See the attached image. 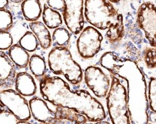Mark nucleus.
<instances>
[{
	"instance_id": "obj_9",
	"label": "nucleus",
	"mask_w": 156,
	"mask_h": 124,
	"mask_svg": "<svg viewBox=\"0 0 156 124\" xmlns=\"http://www.w3.org/2000/svg\"><path fill=\"white\" fill-rule=\"evenodd\" d=\"M66 7L63 12L65 23L72 33L77 35L83 30L84 25L82 0H65Z\"/></svg>"
},
{
	"instance_id": "obj_5",
	"label": "nucleus",
	"mask_w": 156,
	"mask_h": 124,
	"mask_svg": "<svg viewBox=\"0 0 156 124\" xmlns=\"http://www.w3.org/2000/svg\"><path fill=\"white\" fill-rule=\"evenodd\" d=\"M1 105L14 114L19 121H27L31 118L29 102L24 96L12 89L0 93Z\"/></svg>"
},
{
	"instance_id": "obj_23",
	"label": "nucleus",
	"mask_w": 156,
	"mask_h": 124,
	"mask_svg": "<svg viewBox=\"0 0 156 124\" xmlns=\"http://www.w3.org/2000/svg\"><path fill=\"white\" fill-rule=\"evenodd\" d=\"M145 63L149 69H156V48H147L144 51Z\"/></svg>"
},
{
	"instance_id": "obj_21",
	"label": "nucleus",
	"mask_w": 156,
	"mask_h": 124,
	"mask_svg": "<svg viewBox=\"0 0 156 124\" xmlns=\"http://www.w3.org/2000/svg\"><path fill=\"white\" fill-rule=\"evenodd\" d=\"M148 100L151 111L156 114V76L151 77L148 84Z\"/></svg>"
},
{
	"instance_id": "obj_19",
	"label": "nucleus",
	"mask_w": 156,
	"mask_h": 124,
	"mask_svg": "<svg viewBox=\"0 0 156 124\" xmlns=\"http://www.w3.org/2000/svg\"><path fill=\"white\" fill-rule=\"evenodd\" d=\"M19 44L26 51L34 52L40 44L35 35L32 32L27 31L19 40Z\"/></svg>"
},
{
	"instance_id": "obj_27",
	"label": "nucleus",
	"mask_w": 156,
	"mask_h": 124,
	"mask_svg": "<svg viewBox=\"0 0 156 124\" xmlns=\"http://www.w3.org/2000/svg\"><path fill=\"white\" fill-rule=\"evenodd\" d=\"M17 124H33L26 121H19Z\"/></svg>"
},
{
	"instance_id": "obj_24",
	"label": "nucleus",
	"mask_w": 156,
	"mask_h": 124,
	"mask_svg": "<svg viewBox=\"0 0 156 124\" xmlns=\"http://www.w3.org/2000/svg\"><path fill=\"white\" fill-rule=\"evenodd\" d=\"M13 39L11 34L7 32H0V49H9L12 46Z\"/></svg>"
},
{
	"instance_id": "obj_22",
	"label": "nucleus",
	"mask_w": 156,
	"mask_h": 124,
	"mask_svg": "<svg viewBox=\"0 0 156 124\" xmlns=\"http://www.w3.org/2000/svg\"><path fill=\"white\" fill-rule=\"evenodd\" d=\"M0 124H17L19 121L14 114L1 105Z\"/></svg>"
},
{
	"instance_id": "obj_12",
	"label": "nucleus",
	"mask_w": 156,
	"mask_h": 124,
	"mask_svg": "<svg viewBox=\"0 0 156 124\" xmlns=\"http://www.w3.org/2000/svg\"><path fill=\"white\" fill-rule=\"evenodd\" d=\"M16 90L24 97H31L37 92V85L32 76L27 72H21L16 75Z\"/></svg>"
},
{
	"instance_id": "obj_18",
	"label": "nucleus",
	"mask_w": 156,
	"mask_h": 124,
	"mask_svg": "<svg viewBox=\"0 0 156 124\" xmlns=\"http://www.w3.org/2000/svg\"><path fill=\"white\" fill-rule=\"evenodd\" d=\"M70 34L67 29L58 27L53 33V44L55 47H66L69 43Z\"/></svg>"
},
{
	"instance_id": "obj_17",
	"label": "nucleus",
	"mask_w": 156,
	"mask_h": 124,
	"mask_svg": "<svg viewBox=\"0 0 156 124\" xmlns=\"http://www.w3.org/2000/svg\"><path fill=\"white\" fill-rule=\"evenodd\" d=\"M29 67L33 75L38 79L44 76L46 71V62L41 56L34 55L31 56L29 62Z\"/></svg>"
},
{
	"instance_id": "obj_11",
	"label": "nucleus",
	"mask_w": 156,
	"mask_h": 124,
	"mask_svg": "<svg viewBox=\"0 0 156 124\" xmlns=\"http://www.w3.org/2000/svg\"><path fill=\"white\" fill-rule=\"evenodd\" d=\"M0 72L1 88L7 90L13 85L17 75L15 65L2 51L0 52Z\"/></svg>"
},
{
	"instance_id": "obj_29",
	"label": "nucleus",
	"mask_w": 156,
	"mask_h": 124,
	"mask_svg": "<svg viewBox=\"0 0 156 124\" xmlns=\"http://www.w3.org/2000/svg\"><path fill=\"white\" fill-rule=\"evenodd\" d=\"M151 124V123H149V124Z\"/></svg>"
},
{
	"instance_id": "obj_13",
	"label": "nucleus",
	"mask_w": 156,
	"mask_h": 124,
	"mask_svg": "<svg viewBox=\"0 0 156 124\" xmlns=\"http://www.w3.org/2000/svg\"><path fill=\"white\" fill-rule=\"evenodd\" d=\"M30 27L39 41L41 48L47 49L51 47L52 38L47 27L43 22L34 21L30 23Z\"/></svg>"
},
{
	"instance_id": "obj_10",
	"label": "nucleus",
	"mask_w": 156,
	"mask_h": 124,
	"mask_svg": "<svg viewBox=\"0 0 156 124\" xmlns=\"http://www.w3.org/2000/svg\"><path fill=\"white\" fill-rule=\"evenodd\" d=\"M29 105L33 117L41 124H56L61 121L56 107L55 111L50 109L44 99L34 97L29 101Z\"/></svg>"
},
{
	"instance_id": "obj_28",
	"label": "nucleus",
	"mask_w": 156,
	"mask_h": 124,
	"mask_svg": "<svg viewBox=\"0 0 156 124\" xmlns=\"http://www.w3.org/2000/svg\"><path fill=\"white\" fill-rule=\"evenodd\" d=\"M11 2H13V3H19L21 2H23V1L22 0H11Z\"/></svg>"
},
{
	"instance_id": "obj_26",
	"label": "nucleus",
	"mask_w": 156,
	"mask_h": 124,
	"mask_svg": "<svg viewBox=\"0 0 156 124\" xmlns=\"http://www.w3.org/2000/svg\"><path fill=\"white\" fill-rule=\"evenodd\" d=\"M9 4V1L7 0H1L0 1V9H4Z\"/></svg>"
},
{
	"instance_id": "obj_2",
	"label": "nucleus",
	"mask_w": 156,
	"mask_h": 124,
	"mask_svg": "<svg viewBox=\"0 0 156 124\" xmlns=\"http://www.w3.org/2000/svg\"><path fill=\"white\" fill-rule=\"evenodd\" d=\"M84 15L87 21L96 29L108 30L105 37L111 44L122 41L125 36L123 17L109 1H84Z\"/></svg>"
},
{
	"instance_id": "obj_8",
	"label": "nucleus",
	"mask_w": 156,
	"mask_h": 124,
	"mask_svg": "<svg viewBox=\"0 0 156 124\" xmlns=\"http://www.w3.org/2000/svg\"><path fill=\"white\" fill-rule=\"evenodd\" d=\"M84 80L87 86L96 97H107L111 86L110 79L98 67L89 66L84 72Z\"/></svg>"
},
{
	"instance_id": "obj_25",
	"label": "nucleus",
	"mask_w": 156,
	"mask_h": 124,
	"mask_svg": "<svg viewBox=\"0 0 156 124\" xmlns=\"http://www.w3.org/2000/svg\"><path fill=\"white\" fill-rule=\"evenodd\" d=\"M47 5L53 10H59L62 12H64L66 7L65 1L63 0L47 1Z\"/></svg>"
},
{
	"instance_id": "obj_1",
	"label": "nucleus",
	"mask_w": 156,
	"mask_h": 124,
	"mask_svg": "<svg viewBox=\"0 0 156 124\" xmlns=\"http://www.w3.org/2000/svg\"><path fill=\"white\" fill-rule=\"evenodd\" d=\"M39 85L43 99L53 105L73 109L91 122L103 121L107 117L103 105L89 92L71 90L68 83L58 76L44 75Z\"/></svg>"
},
{
	"instance_id": "obj_3",
	"label": "nucleus",
	"mask_w": 156,
	"mask_h": 124,
	"mask_svg": "<svg viewBox=\"0 0 156 124\" xmlns=\"http://www.w3.org/2000/svg\"><path fill=\"white\" fill-rule=\"evenodd\" d=\"M111 86L106 97L107 109L112 124H131L128 108L127 80L119 75L111 74Z\"/></svg>"
},
{
	"instance_id": "obj_14",
	"label": "nucleus",
	"mask_w": 156,
	"mask_h": 124,
	"mask_svg": "<svg viewBox=\"0 0 156 124\" xmlns=\"http://www.w3.org/2000/svg\"><path fill=\"white\" fill-rule=\"evenodd\" d=\"M21 9L24 18L29 21H36L41 17L42 9L38 0H26L21 3Z\"/></svg>"
},
{
	"instance_id": "obj_15",
	"label": "nucleus",
	"mask_w": 156,
	"mask_h": 124,
	"mask_svg": "<svg viewBox=\"0 0 156 124\" xmlns=\"http://www.w3.org/2000/svg\"><path fill=\"white\" fill-rule=\"evenodd\" d=\"M9 56L12 61L19 68H25L29 64L30 55L19 44H15L9 49Z\"/></svg>"
},
{
	"instance_id": "obj_4",
	"label": "nucleus",
	"mask_w": 156,
	"mask_h": 124,
	"mask_svg": "<svg viewBox=\"0 0 156 124\" xmlns=\"http://www.w3.org/2000/svg\"><path fill=\"white\" fill-rule=\"evenodd\" d=\"M50 69L56 75H62L70 83L78 85L82 81L83 72L80 65L73 60L66 47H55L48 55Z\"/></svg>"
},
{
	"instance_id": "obj_6",
	"label": "nucleus",
	"mask_w": 156,
	"mask_h": 124,
	"mask_svg": "<svg viewBox=\"0 0 156 124\" xmlns=\"http://www.w3.org/2000/svg\"><path fill=\"white\" fill-rule=\"evenodd\" d=\"M137 26L144 33L150 46L156 48V6L151 2L142 4L137 13Z\"/></svg>"
},
{
	"instance_id": "obj_16",
	"label": "nucleus",
	"mask_w": 156,
	"mask_h": 124,
	"mask_svg": "<svg viewBox=\"0 0 156 124\" xmlns=\"http://www.w3.org/2000/svg\"><path fill=\"white\" fill-rule=\"evenodd\" d=\"M43 19L44 24L50 29H57L63 23L61 14L50 8L47 4L44 5Z\"/></svg>"
},
{
	"instance_id": "obj_7",
	"label": "nucleus",
	"mask_w": 156,
	"mask_h": 124,
	"mask_svg": "<svg viewBox=\"0 0 156 124\" xmlns=\"http://www.w3.org/2000/svg\"><path fill=\"white\" fill-rule=\"evenodd\" d=\"M103 36L95 27L88 26L83 29L76 41L78 52L82 58H91L100 51Z\"/></svg>"
},
{
	"instance_id": "obj_20",
	"label": "nucleus",
	"mask_w": 156,
	"mask_h": 124,
	"mask_svg": "<svg viewBox=\"0 0 156 124\" xmlns=\"http://www.w3.org/2000/svg\"><path fill=\"white\" fill-rule=\"evenodd\" d=\"M13 23L12 16L7 9L0 10V31L6 32L12 27Z\"/></svg>"
}]
</instances>
